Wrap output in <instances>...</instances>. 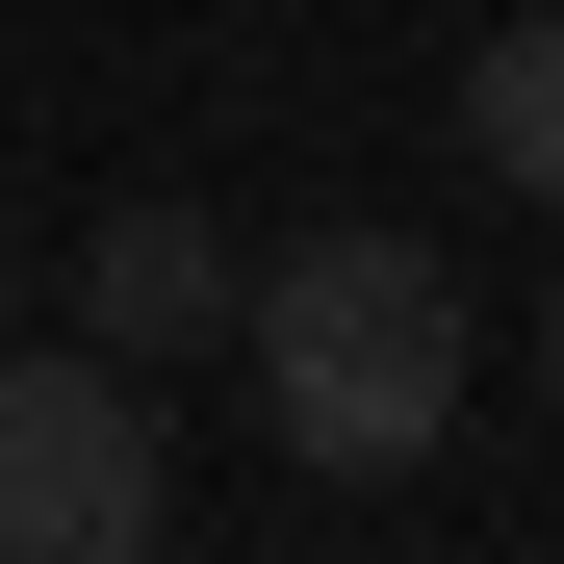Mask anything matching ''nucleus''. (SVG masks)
Wrapping results in <instances>:
<instances>
[{
	"label": "nucleus",
	"instance_id": "f257e3e1",
	"mask_svg": "<svg viewBox=\"0 0 564 564\" xmlns=\"http://www.w3.org/2000/svg\"><path fill=\"white\" fill-rule=\"evenodd\" d=\"M231 359H257V411L334 462V488H386V462H436L462 436V257L436 231H282L257 257V308H231Z\"/></svg>",
	"mask_w": 564,
	"mask_h": 564
},
{
	"label": "nucleus",
	"instance_id": "f03ea898",
	"mask_svg": "<svg viewBox=\"0 0 564 564\" xmlns=\"http://www.w3.org/2000/svg\"><path fill=\"white\" fill-rule=\"evenodd\" d=\"M180 513V436H154V359H104V334H0V564H129Z\"/></svg>",
	"mask_w": 564,
	"mask_h": 564
},
{
	"label": "nucleus",
	"instance_id": "7ed1b4c3",
	"mask_svg": "<svg viewBox=\"0 0 564 564\" xmlns=\"http://www.w3.org/2000/svg\"><path fill=\"white\" fill-rule=\"evenodd\" d=\"M231 308H257L231 206H104V231H77V334H104V359H206Z\"/></svg>",
	"mask_w": 564,
	"mask_h": 564
},
{
	"label": "nucleus",
	"instance_id": "20e7f679",
	"mask_svg": "<svg viewBox=\"0 0 564 564\" xmlns=\"http://www.w3.org/2000/svg\"><path fill=\"white\" fill-rule=\"evenodd\" d=\"M462 154H488L513 206H564V0H513V26L462 52Z\"/></svg>",
	"mask_w": 564,
	"mask_h": 564
},
{
	"label": "nucleus",
	"instance_id": "39448f33",
	"mask_svg": "<svg viewBox=\"0 0 564 564\" xmlns=\"http://www.w3.org/2000/svg\"><path fill=\"white\" fill-rule=\"evenodd\" d=\"M539 411H564V308H539Z\"/></svg>",
	"mask_w": 564,
	"mask_h": 564
},
{
	"label": "nucleus",
	"instance_id": "423d86ee",
	"mask_svg": "<svg viewBox=\"0 0 564 564\" xmlns=\"http://www.w3.org/2000/svg\"><path fill=\"white\" fill-rule=\"evenodd\" d=\"M0 308H26V231H0Z\"/></svg>",
	"mask_w": 564,
	"mask_h": 564
}]
</instances>
